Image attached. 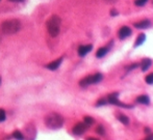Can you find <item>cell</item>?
Wrapping results in <instances>:
<instances>
[{
	"instance_id": "cell-1",
	"label": "cell",
	"mask_w": 153,
	"mask_h": 140,
	"mask_svg": "<svg viewBox=\"0 0 153 140\" xmlns=\"http://www.w3.org/2000/svg\"><path fill=\"white\" fill-rule=\"evenodd\" d=\"M21 28V22L17 19L4 21L1 25V31L4 34H15Z\"/></svg>"
},
{
	"instance_id": "cell-2",
	"label": "cell",
	"mask_w": 153,
	"mask_h": 140,
	"mask_svg": "<svg viewBox=\"0 0 153 140\" xmlns=\"http://www.w3.org/2000/svg\"><path fill=\"white\" fill-rule=\"evenodd\" d=\"M45 124L49 129L57 130L62 127L64 125V118L60 114L57 113H51L48 114L45 118Z\"/></svg>"
},
{
	"instance_id": "cell-3",
	"label": "cell",
	"mask_w": 153,
	"mask_h": 140,
	"mask_svg": "<svg viewBox=\"0 0 153 140\" xmlns=\"http://www.w3.org/2000/svg\"><path fill=\"white\" fill-rule=\"evenodd\" d=\"M60 23H62V20H60V18L56 15L49 18V20L47 21V29H48L49 34H50L52 37L57 36L58 33H60Z\"/></svg>"
},
{
	"instance_id": "cell-4",
	"label": "cell",
	"mask_w": 153,
	"mask_h": 140,
	"mask_svg": "<svg viewBox=\"0 0 153 140\" xmlns=\"http://www.w3.org/2000/svg\"><path fill=\"white\" fill-rule=\"evenodd\" d=\"M102 79H103V76L98 73V74L92 75V76H88V77H85V78L82 79V80H80L79 85L82 86V87H85V86H89V85H91V84L99 83Z\"/></svg>"
},
{
	"instance_id": "cell-5",
	"label": "cell",
	"mask_w": 153,
	"mask_h": 140,
	"mask_svg": "<svg viewBox=\"0 0 153 140\" xmlns=\"http://www.w3.org/2000/svg\"><path fill=\"white\" fill-rule=\"evenodd\" d=\"M107 102L111 104H113V105H118V106H121V107H124V108H132L131 105H127V104H124V103H121L119 101V99H118V94L115 92V94H111L108 96L107 98Z\"/></svg>"
},
{
	"instance_id": "cell-6",
	"label": "cell",
	"mask_w": 153,
	"mask_h": 140,
	"mask_svg": "<svg viewBox=\"0 0 153 140\" xmlns=\"http://www.w3.org/2000/svg\"><path fill=\"white\" fill-rule=\"evenodd\" d=\"M87 128H88V126L84 123H78L77 125L73 128V134L74 135H77V136L82 135L84 132L87 131Z\"/></svg>"
},
{
	"instance_id": "cell-7",
	"label": "cell",
	"mask_w": 153,
	"mask_h": 140,
	"mask_svg": "<svg viewBox=\"0 0 153 140\" xmlns=\"http://www.w3.org/2000/svg\"><path fill=\"white\" fill-rule=\"evenodd\" d=\"M131 34V29L127 26H123L122 28L119 30V39H124L126 37H128Z\"/></svg>"
},
{
	"instance_id": "cell-8",
	"label": "cell",
	"mask_w": 153,
	"mask_h": 140,
	"mask_svg": "<svg viewBox=\"0 0 153 140\" xmlns=\"http://www.w3.org/2000/svg\"><path fill=\"white\" fill-rule=\"evenodd\" d=\"M62 57H60V58L56 59V60H54V61L50 62V64H48L46 66V68L48 69V70H51V71H55L56 69L60 68V66L62 64Z\"/></svg>"
},
{
	"instance_id": "cell-9",
	"label": "cell",
	"mask_w": 153,
	"mask_h": 140,
	"mask_svg": "<svg viewBox=\"0 0 153 140\" xmlns=\"http://www.w3.org/2000/svg\"><path fill=\"white\" fill-rule=\"evenodd\" d=\"M92 48H93V46H92V45H87V46H80L79 48H78V55H79V56H81V57L85 56L88 53L91 52Z\"/></svg>"
},
{
	"instance_id": "cell-10",
	"label": "cell",
	"mask_w": 153,
	"mask_h": 140,
	"mask_svg": "<svg viewBox=\"0 0 153 140\" xmlns=\"http://www.w3.org/2000/svg\"><path fill=\"white\" fill-rule=\"evenodd\" d=\"M150 26H151V23L149 20H143V21H140V22L134 24V27H136V28L139 29H146Z\"/></svg>"
},
{
	"instance_id": "cell-11",
	"label": "cell",
	"mask_w": 153,
	"mask_h": 140,
	"mask_svg": "<svg viewBox=\"0 0 153 140\" xmlns=\"http://www.w3.org/2000/svg\"><path fill=\"white\" fill-rule=\"evenodd\" d=\"M151 64H152V61H151V59L145 58V59H143L142 62H141V69H142L143 72H145V71H147L149 68H150Z\"/></svg>"
},
{
	"instance_id": "cell-12",
	"label": "cell",
	"mask_w": 153,
	"mask_h": 140,
	"mask_svg": "<svg viewBox=\"0 0 153 140\" xmlns=\"http://www.w3.org/2000/svg\"><path fill=\"white\" fill-rule=\"evenodd\" d=\"M136 102L140 104H144V105H148V104L150 103V99H149V96H146V94H143V96H138Z\"/></svg>"
},
{
	"instance_id": "cell-13",
	"label": "cell",
	"mask_w": 153,
	"mask_h": 140,
	"mask_svg": "<svg viewBox=\"0 0 153 140\" xmlns=\"http://www.w3.org/2000/svg\"><path fill=\"white\" fill-rule=\"evenodd\" d=\"M108 50H109L108 47H102V48H100L99 50L97 51V53H96V56H97L98 58H101V57L105 56V55L107 54Z\"/></svg>"
},
{
	"instance_id": "cell-14",
	"label": "cell",
	"mask_w": 153,
	"mask_h": 140,
	"mask_svg": "<svg viewBox=\"0 0 153 140\" xmlns=\"http://www.w3.org/2000/svg\"><path fill=\"white\" fill-rule=\"evenodd\" d=\"M145 39H146V35H145V34H140V35L138 36V39H136V41H135L134 47L141 46V45H142L143 43L145 42Z\"/></svg>"
},
{
	"instance_id": "cell-15",
	"label": "cell",
	"mask_w": 153,
	"mask_h": 140,
	"mask_svg": "<svg viewBox=\"0 0 153 140\" xmlns=\"http://www.w3.org/2000/svg\"><path fill=\"white\" fill-rule=\"evenodd\" d=\"M118 119L122 124H124V125H128L129 124V118L126 115H124V114H119L118 115Z\"/></svg>"
},
{
	"instance_id": "cell-16",
	"label": "cell",
	"mask_w": 153,
	"mask_h": 140,
	"mask_svg": "<svg viewBox=\"0 0 153 140\" xmlns=\"http://www.w3.org/2000/svg\"><path fill=\"white\" fill-rule=\"evenodd\" d=\"M83 123L88 126V127H91L93 124H95V121H94V118H92L91 116H85L83 118Z\"/></svg>"
},
{
	"instance_id": "cell-17",
	"label": "cell",
	"mask_w": 153,
	"mask_h": 140,
	"mask_svg": "<svg viewBox=\"0 0 153 140\" xmlns=\"http://www.w3.org/2000/svg\"><path fill=\"white\" fill-rule=\"evenodd\" d=\"M147 2H148V0H135L134 4L136 5V6H143V5H145Z\"/></svg>"
},
{
	"instance_id": "cell-18",
	"label": "cell",
	"mask_w": 153,
	"mask_h": 140,
	"mask_svg": "<svg viewBox=\"0 0 153 140\" xmlns=\"http://www.w3.org/2000/svg\"><path fill=\"white\" fill-rule=\"evenodd\" d=\"M13 136L16 138V139H24V136H23L22 134H21V132H19V131H15V132H14Z\"/></svg>"
},
{
	"instance_id": "cell-19",
	"label": "cell",
	"mask_w": 153,
	"mask_h": 140,
	"mask_svg": "<svg viewBox=\"0 0 153 140\" xmlns=\"http://www.w3.org/2000/svg\"><path fill=\"white\" fill-rule=\"evenodd\" d=\"M145 80H146V82L148 84H153V73L152 74H149L148 76L145 78Z\"/></svg>"
},
{
	"instance_id": "cell-20",
	"label": "cell",
	"mask_w": 153,
	"mask_h": 140,
	"mask_svg": "<svg viewBox=\"0 0 153 140\" xmlns=\"http://www.w3.org/2000/svg\"><path fill=\"white\" fill-rule=\"evenodd\" d=\"M96 132H97L99 135H104V134H105V130L103 129V127H102V126H98L97 129H96Z\"/></svg>"
},
{
	"instance_id": "cell-21",
	"label": "cell",
	"mask_w": 153,
	"mask_h": 140,
	"mask_svg": "<svg viewBox=\"0 0 153 140\" xmlns=\"http://www.w3.org/2000/svg\"><path fill=\"white\" fill-rule=\"evenodd\" d=\"M5 117H6V114L3 109H0V121H4Z\"/></svg>"
},
{
	"instance_id": "cell-22",
	"label": "cell",
	"mask_w": 153,
	"mask_h": 140,
	"mask_svg": "<svg viewBox=\"0 0 153 140\" xmlns=\"http://www.w3.org/2000/svg\"><path fill=\"white\" fill-rule=\"evenodd\" d=\"M106 104H107L106 100H105V99H101L100 101L97 102V104H96V105H97V106H101V105H106Z\"/></svg>"
},
{
	"instance_id": "cell-23",
	"label": "cell",
	"mask_w": 153,
	"mask_h": 140,
	"mask_svg": "<svg viewBox=\"0 0 153 140\" xmlns=\"http://www.w3.org/2000/svg\"><path fill=\"white\" fill-rule=\"evenodd\" d=\"M9 1H11V2H22L24 0H9Z\"/></svg>"
},
{
	"instance_id": "cell-24",
	"label": "cell",
	"mask_w": 153,
	"mask_h": 140,
	"mask_svg": "<svg viewBox=\"0 0 153 140\" xmlns=\"http://www.w3.org/2000/svg\"><path fill=\"white\" fill-rule=\"evenodd\" d=\"M111 16H115V15H117V11H113H113H111Z\"/></svg>"
},
{
	"instance_id": "cell-25",
	"label": "cell",
	"mask_w": 153,
	"mask_h": 140,
	"mask_svg": "<svg viewBox=\"0 0 153 140\" xmlns=\"http://www.w3.org/2000/svg\"><path fill=\"white\" fill-rule=\"evenodd\" d=\"M104 1H106V2H113V1H116V0H104Z\"/></svg>"
},
{
	"instance_id": "cell-26",
	"label": "cell",
	"mask_w": 153,
	"mask_h": 140,
	"mask_svg": "<svg viewBox=\"0 0 153 140\" xmlns=\"http://www.w3.org/2000/svg\"><path fill=\"white\" fill-rule=\"evenodd\" d=\"M147 138H148V139H153V135H150V136H148V137H147Z\"/></svg>"
},
{
	"instance_id": "cell-27",
	"label": "cell",
	"mask_w": 153,
	"mask_h": 140,
	"mask_svg": "<svg viewBox=\"0 0 153 140\" xmlns=\"http://www.w3.org/2000/svg\"><path fill=\"white\" fill-rule=\"evenodd\" d=\"M0 84H1V78H0Z\"/></svg>"
}]
</instances>
